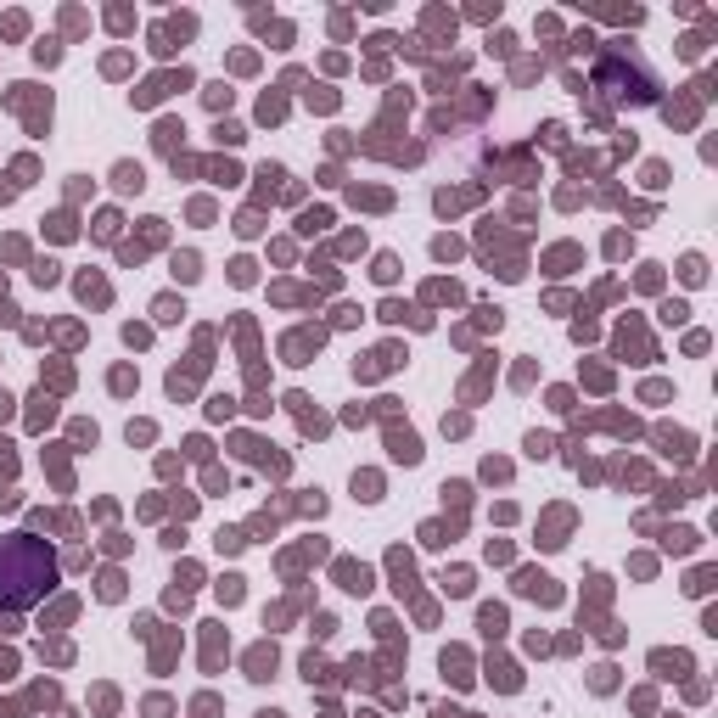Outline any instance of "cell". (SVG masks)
Wrapping results in <instances>:
<instances>
[{"mask_svg": "<svg viewBox=\"0 0 718 718\" xmlns=\"http://www.w3.org/2000/svg\"><path fill=\"white\" fill-rule=\"evenodd\" d=\"M118 186H123V191H141V168L123 163V168H118Z\"/></svg>", "mask_w": 718, "mask_h": 718, "instance_id": "obj_9", "label": "cell"}, {"mask_svg": "<svg viewBox=\"0 0 718 718\" xmlns=\"http://www.w3.org/2000/svg\"><path fill=\"white\" fill-rule=\"evenodd\" d=\"M483 628H488V635H499V628H505V612H499V606H483Z\"/></svg>", "mask_w": 718, "mask_h": 718, "instance_id": "obj_8", "label": "cell"}, {"mask_svg": "<svg viewBox=\"0 0 718 718\" xmlns=\"http://www.w3.org/2000/svg\"><path fill=\"white\" fill-rule=\"evenodd\" d=\"M517 589H522V595H539L544 606L556 601V584H550V578H533V572H522V578H517Z\"/></svg>", "mask_w": 718, "mask_h": 718, "instance_id": "obj_4", "label": "cell"}, {"mask_svg": "<svg viewBox=\"0 0 718 718\" xmlns=\"http://www.w3.org/2000/svg\"><path fill=\"white\" fill-rule=\"evenodd\" d=\"M617 84H628V90H623V101H657V79H651L646 68H628V73H623V62H617V57H606V68H601V90H606V96H617Z\"/></svg>", "mask_w": 718, "mask_h": 718, "instance_id": "obj_2", "label": "cell"}, {"mask_svg": "<svg viewBox=\"0 0 718 718\" xmlns=\"http://www.w3.org/2000/svg\"><path fill=\"white\" fill-rule=\"evenodd\" d=\"M6 410H12V399H6V393H0V415H6Z\"/></svg>", "mask_w": 718, "mask_h": 718, "instance_id": "obj_12", "label": "cell"}, {"mask_svg": "<svg viewBox=\"0 0 718 718\" xmlns=\"http://www.w3.org/2000/svg\"><path fill=\"white\" fill-rule=\"evenodd\" d=\"M51 578H57V561L46 550V539H34V533L0 539V606H12V612L34 606L51 589Z\"/></svg>", "mask_w": 718, "mask_h": 718, "instance_id": "obj_1", "label": "cell"}, {"mask_svg": "<svg viewBox=\"0 0 718 718\" xmlns=\"http://www.w3.org/2000/svg\"><path fill=\"white\" fill-rule=\"evenodd\" d=\"M388 443H393V455H399V460H421V443H415V432H393Z\"/></svg>", "mask_w": 718, "mask_h": 718, "instance_id": "obj_5", "label": "cell"}, {"mask_svg": "<svg viewBox=\"0 0 718 718\" xmlns=\"http://www.w3.org/2000/svg\"><path fill=\"white\" fill-rule=\"evenodd\" d=\"M79 298H96V303H107V286H101V281H90V275H84V281H79Z\"/></svg>", "mask_w": 718, "mask_h": 718, "instance_id": "obj_7", "label": "cell"}, {"mask_svg": "<svg viewBox=\"0 0 718 718\" xmlns=\"http://www.w3.org/2000/svg\"><path fill=\"white\" fill-rule=\"evenodd\" d=\"M174 84H186V68H180V73H163V79H152L146 90H135V101H141V107H152V101H163L168 90H174Z\"/></svg>", "mask_w": 718, "mask_h": 718, "instance_id": "obj_3", "label": "cell"}, {"mask_svg": "<svg viewBox=\"0 0 718 718\" xmlns=\"http://www.w3.org/2000/svg\"><path fill=\"white\" fill-rule=\"evenodd\" d=\"M270 668H275V651H252V679H270Z\"/></svg>", "mask_w": 718, "mask_h": 718, "instance_id": "obj_6", "label": "cell"}, {"mask_svg": "<svg viewBox=\"0 0 718 718\" xmlns=\"http://www.w3.org/2000/svg\"><path fill=\"white\" fill-rule=\"evenodd\" d=\"M157 320H180V303L174 298H157Z\"/></svg>", "mask_w": 718, "mask_h": 718, "instance_id": "obj_10", "label": "cell"}, {"mask_svg": "<svg viewBox=\"0 0 718 718\" xmlns=\"http://www.w3.org/2000/svg\"><path fill=\"white\" fill-rule=\"evenodd\" d=\"M174 275H180V281H191V275H197V259H191V252H186V259H174Z\"/></svg>", "mask_w": 718, "mask_h": 718, "instance_id": "obj_11", "label": "cell"}]
</instances>
